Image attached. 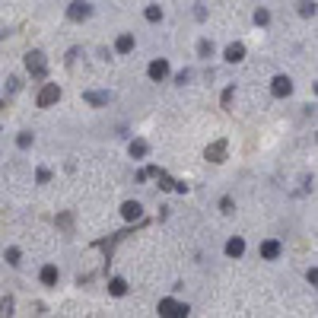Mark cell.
I'll return each instance as SVG.
<instances>
[{"instance_id":"cell-1","label":"cell","mask_w":318,"mask_h":318,"mask_svg":"<svg viewBox=\"0 0 318 318\" xmlns=\"http://www.w3.org/2000/svg\"><path fill=\"white\" fill-rule=\"evenodd\" d=\"M92 16V7L86 4V0H74V4L67 7V19H74V22H83Z\"/></svg>"},{"instance_id":"cell-22","label":"cell","mask_w":318,"mask_h":318,"mask_svg":"<svg viewBox=\"0 0 318 318\" xmlns=\"http://www.w3.org/2000/svg\"><path fill=\"white\" fill-rule=\"evenodd\" d=\"M16 144H19V150H29V147H32V134H19Z\"/></svg>"},{"instance_id":"cell-2","label":"cell","mask_w":318,"mask_h":318,"mask_svg":"<svg viewBox=\"0 0 318 318\" xmlns=\"http://www.w3.org/2000/svg\"><path fill=\"white\" fill-rule=\"evenodd\" d=\"M26 70H29L32 77L42 80V77H45V54H42V51H29V54H26Z\"/></svg>"},{"instance_id":"cell-6","label":"cell","mask_w":318,"mask_h":318,"mask_svg":"<svg viewBox=\"0 0 318 318\" xmlns=\"http://www.w3.org/2000/svg\"><path fill=\"white\" fill-rule=\"evenodd\" d=\"M204 156L210 159V162H223V159H226V140H214V144H210L207 147V153H204Z\"/></svg>"},{"instance_id":"cell-13","label":"cell","mask_w":318,"mask_h":318,"mask_svg":"<svg viewBox=\"0 0 318 318\" xmlns=\"http://www.w3.org/2000/svg\"><path fill=\"white\" fill-rule=\"evenodd\" d=\"M83 99L89 102V105H109V92H83Z\"/></svg>"},{"instance_id":"cell-14","label":"cell","mask_w":318,"mask_h":318,"mask_svg":"<svg viewBox=\"0 0 318 318\" xmlns=\"http://www.w3.org/2000/svg\"><path fill=\"white\" fill-rule=\"evenodd\" d=\"M42 284H45V287H54V284H57V267H54V264L42 267Z\"/></svg>"},{"instance_id":"cell-20","label":"cell","mask_w":318,"mask_h":318,"mask_svg":"<svg viewBox=\"0 0 318 318\" xmlns=\"http://www.w3.org/2000/svg\"><path fill=\"white\" fill-rule=\"evenodd\" d=\"M147 19H150V22H159V19H162V10H159V7H147Z\"/></svg>"},{"instance_id":"cell-12","label":"cell","mask_w":318,"mask_h":318,"mask_svg":"<svg viewBox=\"0 0 318 318\" xmlns=\"http://www.w3.org/2000/svg\"><path fill=\"white\" fill-rule=\"evenodd\" d=\"M242 57H245V45L235 42V45H229V48H226V61H229V64H239Z\"/></svg>"},{"instance_id":"cell-17","label":"cell","mask_w":318,"mask_h":318,"mask_svg":"<svg viewBox=\"0 0 318 318\" xmlns=\"http://www.w3.org/2000/svg\"><path fill=\"white\" fill-rule=\"evenodd\" d=\"M299 13H302V16H315V0H302V4H299Z\"/></svg>"},{"instance_id":"cell-15","label":"cell","mask_w":318,"mask_h":318,"mask_svg":"<svg viewBox=\"0 0 318 318\" xmlns=\"http://www.w3.org/2000/svg\"><path fill=\"white\" fill-rule=\"evenodd\" d=\"M109 290H112V296H124V293H127V284H124L121 277H115L112 284H109Z\"/></svg>"},{"instance_id":"cell-5","label":"cell","mask_w":318,"mask_h":318,"mask_svg":"<svg viewBox=\"0 0 318 318\" xmlns=\"http://www.w3.org/2000/svg\"><path fill=\"white\" fill-rule=\"evenodd\" d=\"M57 99H61V89H57V83H48L39 92V99H35V102H39V109H48V105H54Z\"/></svg>"},{"instance_id":"cell-25","label":"cell","mask_w":318,"mask_h":318,"mask_svg":"<svg viewBox=\"0 0 318 318\" xmlns=\"http://www.w3.org/2000/svg\"><path fill=\"white\" fill-rule=\"evenodd\" d=\"M232 96H235V89L229 86L226 92H223V109H229V102H232Z\"/></svg>"},{"instance_id":"cell-24","label":"cell","mask_w":318,"mask_h":318,"mask_svg":"<svg viewBox=\"0 0 318 318\" xmlns=\"http://www.w3.org/2000/svg\"><path fill=\"white\" fill-rule=\"evenodd\" d=\"M7 261L10 264H19V249H7Z\"/></svg>"},{"instance_id":"cell-3","label":"cell","mask_w":318,"mask_h":318,"mask_svg":"<svg viewBox=\"0 0 318 318\" xmlns=\"http://www.w3.org/2000/svg\"><path fill=\"white\" fill-rule=\"evenodd\" d=\"M159 315H166V318H185L188 315V305H179L175 299H162L159 302Z\"/></svg>"},{"instance_id":"cell-7","label":"cell","mask_w":318,"mask_h":318,"mask_svg":"<svg viewBox=\"0 0 318 318\" xmlns=\"http://www.w3.org/2000/svg\"><path fill=\"white\" fill-rule=\"evenodd\" d=\"M258 252H261L264 261H277V258H280V242L277 239H267V242H261V249H258Z\"/></svg>"},{"instance_id":"cell-8","label":"cell","mask_w":318,"mask_h":318,"mask_svg":"<svg viewBox=\"0 0 318 318\" xmlns=\"http://www.w3.org/2000/svg\"><path fill=\"white\" fill-rule=\"evenodd\" d=\"M147 74H150V80H166L169 77V61H162V57H159V61H153L147 67Z\"/></svg>"},{"instance_id":"cell-11","label":"cell","mask_w":318,"mask_h":318,"mask_svg":"<svg viewBox=\"0 0 318 318\" xmlns=\"http://www.w3.org/2000/svg\"><path fill=\"white\" fill-rule=\"evenodd\" d=\"M242 252H245V239H239V235H235V239L226 242V255H229V258H242Z\"/></svg>"},{"instance_id":"cell-26","label":"cell","mask_w":318,"mask_h":318,"mask_svg":"<svg viewBox=\"0 0 318 318\" xmlns=\"http://www.w3.org/2000/svg\"><path fill=\"white\" fill-rule=\"evenodd\" d=\"M48 179H51V172H48V169H39V182L45 185V182H48Z\"/></svg>"},{"instance_id":"cell-23","label":"cell","mask_w":318,"mask_h":318,"mask_svg":"<svg viewBox=\"0 0 318 318\" xmlns=\"http://www.w3.org/2000/svg\"><path fill=\"white\" fill-rule=\"evenodd\" d=\"M0 315H13V299H4V302H0Z\"/></svg>"},{"instance_id":"cell-10","label":"cell","mask_w":318,"mask_h":318,"mask_svg":"<svg viewBox=\"0 0 318 318\" xmlns=\"http://www.w3.org/2000/svg\"><path fill=\"white\" fill-rule=\"evenodd\" d=\"M115 51H118V54H131V51H134V35H131V32H124L121 39L115 42Z\"/></svg>"},{"instance_id":"cell-18","label":"cell","mask_w":318,"mask_h":318,"mask_svg":"<svg viewBox=\"0 0 318 318\" xmlns=\"http://www.w3.org/2000/svg\"><path fill=\"white\" fill-rule=\"evenodd\" d=\"M197 54H201V57H210V54H214V42H201V45H197Z\"/></svg>"},{"instance_id":"cell-19","label":"cell","mask_w":318,"mask_h":318,"mask_svg":"<svg viewBox=\"0 0 318 318\" xmlns=\"http://www.w3.org/2000/svg\"><path fill=\"white\" fill-rule=\"evenodd\" d=\"M156 179H159V188H162V191H169V188H175V182L169 179L166 172H156Z\"/></svg>"},{"instance_id":"cell-4","label":"cell","mask_w":318,"mask_h":318,"mask_svg":"<svg viewBox=\"0 0 318 318\" xmlns=\"http://www.w3.org/2000/svg\"><path fill=\"white\" fill-rule=\"evenodd\" d=\"M270 92H274L277 99H287L290 92H293V80H290V77H284V74L274 77V80H270Z\"/></svg>"},{"instance_id":"cell-16","label":"cell","mask_w":318,"mask_h":318,"mask_svg":"<svg viewBox=\"0 0 318 318\" xmlns=\"http://www.w3.org/2000/svg\"><path fill=\"white\" fill-rule=\"evenodd\" d=\"M131 156H134V159L147 156V144H144V140H134V144H131Z\"/></svg>"},{"instance_id":"cell-9","label":"cell","mask_w":318,"mask_h":318,"mask_svg":"<svg viewBox=\"0 0 318 318\" xmlns=\"http://www.w3.org/2000/svg\"><path fill=\"white\" fill-rule=\"evenodd\" d=\"M140 214H144V207H140L137 201H124L121 204V217L124 220H140Z\"/></svg>"},{"instance_id":"cell-21","label":"cell","mask_w":318,"mask_h":318,"mask_svg":"<svg viewBox=\"0 0 318 318\" xmlns=\"http://www.w3.org/2000/svg\"><path fill=\"white\" fill-rule=\"evenodd\" d=\"M255 22H258V26H267V22H270V13H267V10H258V13H255Z\"/></svg>"}]
</instances>
